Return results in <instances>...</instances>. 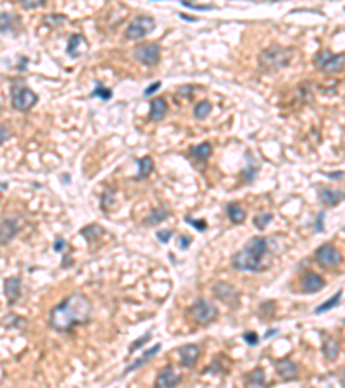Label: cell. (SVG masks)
I'll return each mask as SVG.
<instances>
[{"label":"cell","instance_id":"obj_1","mask_svg":"<svg viewBox=\"0 0 345 388\" xmlns=\"http://www.w3.org/2000/svg\"><path fill=\"white\" fill-rule=\"evenodd\" d=\"M92 319V304L83 293H74L59 302L50 310L49 323L57 332H71L74 326L90 323Z\"/></svg>","mask_w":345,"mask_h":388},{"label":"cell","instance_id":"obj_2","mask_svg":"<svg viewBox=\"0 0 345 388\" xmlns=\"http://www.w3.org/2000/svg\"><path fill=\"white\" fill-rule=\"evenodd\" d=\"M268 254V240L262 237H254L247 242L231 257V268L236 271L256 273L266 269L264 257Z\"/></svg>","mask_w":345,"mask_h":388},{"label":"cell","instance_id":"obj_3","mask_svg":"<svg viewBox=\"0 0 345 388\" xmlns=\"http://www.w3.org/2000/svg\"><path fill=\"white\" fill-rule=\"evenodd\" d=\"M293 49L290 47H282L278 43H273L268 49H264L259 54V67L264 73H273L282 67H287L292 60Z\"/></svg>","mask_w":345,"mask_h":388},{"label":"cell","instance_id":"obj_4","mask_svg":"<svg viewBox=\"0 0 345 388\" xmlns=\"http://www.w3.org/2000/svg\"><path fill=\"white\" fill-rule=\"evenodd\" d=\"M38 102V95L25 85H12L11 88V104L16 111L28 112Z\"/></svg>","mask_w":345,"mask_h":388},{"label":"cell","instance_id":"obj_5","mask_svg":"<svg viewBox=\"0 0 345 388\" xmlns=\"http://www.w3.org/2000/svg\"><path fill=\"white\" fill-rule=\"evenodd\" d=\"M188 312H190L192 318L202 326L211 325V323L218 318V309H216V305H212V304L205 299L195 300V302L192 304L190 309H188Z\"/></svg>","mask_w":345,"mask_h":388},{"label":"cell","instance_id":"obj_6","mask_svg":"<svg viewBox=\"0 0 345 388\" xmlns=\"http://www.w3.org/2000/svg\"><path fill=\"white\" fill-rule=\"evenodd\" d=\"M314 62L323 73H338L345 66V54H333L324 49L316 54Z\"/></svg>","mask_w":345,"mask_h":388},{"label":"cell","instance_id":"obj_7","mask_svg":"<svg viewBox=\"0 0 345 388\" xmlns=\"http://www.w3.org/2000/svg\"><path fill=\"white\" fill-rule=\"evenodd\" d=\"M155 29V21L150 16H137L131 19V23L126 28V38L130 40H140L144 36L150 35Z\"/></svg>","mask_w":345,"mask_h":388},{"label":"cell","instance_id":"obj_8","mask_svg":"<svg viewBox=\"0 0 345 388\" xmlns=\"http://www.w3.org/2000/svg\"><path fill=\"white\" fill-rule=\"evenodd\" d=\"M135 60H138L140 64L145 66H155L161 60V47L159 43L150 42V43H140L135 47L133 50Z\"/></svg>","mask_w":345,"mask_h":388},{"label":"cell","instance_id":"obj_9","mask_svg":"<svg viewBox=\"0 0 345 388\" xmlns=\"http://www.w3.org/2000/svg\"><path fill=\"white\" fill-rule=\"evenodd\" d=\"M316 262L321 268H337L342 262V255L333 244H323L314 254Z\"/></svg>","mask_w":345,"mask_h":388},{"label":"cell","instance_id":"obj_10","mask_svg":"<svg viewBox=\"0 0 345 388\" xmlns=\"http://www.w3.org/2000/svg\"><path fill=\"white\" fill-rule=\"evenodd\" d=\"M212 293L218 297L221 302L228 304V305H236L238 304V292L235 290V286L230 283L219 281L212 286Z\"/></svg>","mask_w":345,"mask_h":388},{"label":"cell","instance_id":"obj_11","mask_svg":"<svg viewBox=\"0 0 345 388\" xmlns=\"http://www.w3.org/2000/svg\"><path fill=\"white\" fill-rule=\"evenodd\" d=\"M181 378L174 373L172 367H164L157 373L155 378V388H176Z\"/></svg>","mask_w":345,"mask_h":388},{"label":"cell","instance_id":"obj_12","mask_svg":"<svg viewBox=\"0 0 345 388\" xmlns=\"http://www.w3.org/2000/svg\"><path fill=\"white\" fill-rule=\"evenodd\" d=\"M300 286H302L304 293H316L324 286V279L319 275H316V273H306L302 276Z\"/></svg>","mask_w":345,"mask_h":388},{"label":"cell","instance_id":"obj_13","mask_svg":"<svg viewBox=\"0 0 345 388\" xmlns=\"http://www.w3.org/2000/svg\"><path fill=\"white\" fill-rule=\"evenodd\" d=\"M180 356H181V364L187 367H192L197 364L199 356H201V349L195 343H188V345L180 349Z\"/></svg>","mask_w":345,"mask_h":388},{"label":"cell","instance_id":"obj_14","mask_svg":"<svg viewBox=\"0 0 345 388\" xmlns=\"http://www.w3.org/2000/svg\"><path fill=\"white\" fill-rule=\"evenodd\" d=\"M276 367V373L283 378V380H295L297 378V364L292 362L290 359H282V360H276L275 362Z\"/></svg>","mask_w":345,"mask_h":388},{"label":"cell","instance_id":"obj_15","mask_svg":"<svg viewBox=\"0 0 345 388\" xmlns=\"http://www.w3.org/2000/svg\"><path fill=\"white\" fill-rule=\"evenodd\" d=\"M16 233H18V222L14 219H4L2 226H0V242H2V245L11 244V240L16 237Z\"/></svg>","mask_w":345,"mask_h":388},{"label":"cell","instance_id":"obj_16","mask_svg":"<svg viewBox=\"0 0 345 388\" xmlns=\"http://www.w3.org/2000/svg\"><path fill=\"white\" fill-rule=\"evenodd\" d=\"M4 290H5V297H7V302L14 304L19 299V293H21V279L16 278V276L7 278L4 283Z\"/></svg>","mask_w":345,"mask_h":388},{"label":"cell","instance_id":"obj_17","mask_svg":"<svg viewBox=\"0 0 345 388\" xmlns=\"http://www.w3.org/2000/svg\"><path fill=\"white\" fill-rule=\"evenodd\" d=\"M245 161H247V166H245V169L242 171V180L245 181L247 185H250L254 180H256V174H257V171H259V166H257L256 159H254L252 154H250L249 150L245 152Z\"/></svg>","mask_w":345,"mask_h":388},{"label":"cell","instance_id":"obj_18","mask_svg":"<svg viewBox=\"0 0 345 388\" xmlns=\"http://www.w3.org/2000/svg\"><path fill=\"white\" fill-rule=\"evenodd\" d=\"M168 112V102L164 99H152L150 100V111H148V117L152 121H161Z\"/></svg>","mask_w":345,"mask_h":388},{"label":"cell","instance_id":"obj_19","mask_svg":"<svg viewBox=\"0 0 345 388\" xmlns=\"http://www.w3.org/2000/svg\"><path fill=\"white\" fill-rule=\"evenodd\" d=\"M226 214H228L230 221L233 224H242L245 221V211H243L238 202H231V204L226 205Z\"/></svg>","mask_w":345,"mask_h":388},{"label":"cell","instance_id":"obj_20","mask_svg":"<svg viewBox=\"0 0 345 388\" xmlns=\"http://www.w3.org/2000/svg\"><path fill=\"white\" fill-rule=\"evenodd\" d=\"M190 154L199 161H207L212 154V145L209 141H202V143L190 147Z\"/></svg>","mask_w":345,"mask_h":388},{"label":"cell","instance_id":"obj_21","mask_svg":"<svg viewBox=\"0 0 345 388\" xmlns=\"http://www.w3.org/2000/svg\"><path fill=\"white\" fill-rule=\"evenodd\" d=\"M137 164H138L137 180H144V178H147L148 174H150L152 171H154V159H152V157H148V155H145V157L138 159Z\"/></svg>","mask_w":345,"mask_h":388},{"label":"cell","instance_id":"obj_22","mask_svg":"<svg viewBox=\"0 0 345 388\" xmlns=\"http://www.w3.org/2000/svg\"><path fill=\"white\" fill-rule=\"evenodd\" d=\"M319 200L324 205H337L340 202V194L333 188H321L319 190Z\"/></svg>","mask_w":345,"mask_h":388},{"label":"cell","instance_id":"obj_23","mask_svg":"<svg viewBox=\"0 0 345 388\" xmlns=\"http://www.w3.org/2000/svg\"><path fill=\"white\" fill-rule=\"evenodd\" d=\"M81 235H83L88 242H95L97 238L104 235V228L93 222V224H90V226H85V228L81 229Z\"/></svg>","mask_w":345,"mask_h":388},{"label":"cell","instance_id":"obj_24","mask_svg":"<svg viewBox=\"0 0 345 388\" xmlns=\"http://www.w3.org/2000/svg\"><path fill=\"white\" fill-rule=\"evenodd\" d=\"M211 112H212V104L209 102V100H201L199 104H195V107H194V116H195V119L204 121L205 117H207Z\"/></svg>","mask_w":345,"mask_h":388},{"label":"cell","instance_id":"obj_25","mask_svg":"<svg viewBox=\"0 0 345 388\" xmlns=\"http://www.w3.org/2000/svg\"><path fill=\"white\" fill-rule=\"evenodd\" d=\"M81 43H86V40H85L83 35H80V33H76V35H71L69 36V43H67V55H74L78 57L80 55V52H78V47L81 45Z\"/></svg>","mask_w":345,"mask_h":388},{"label":"cell","instance_id":"obj_26","mask_svg":"<svg viewBox=\"0 0 345 388\" xmlns=\"http://www.w3.org/2000/svg\"><path fill=\"white\" fill-rule=\"evenodd\" d=\"M342 295H344V292H342V290H338V292L335 293L333 297H330L326 302H323L319 307H316V310H314V312H316V314H323V312H326V310H331L335 305H338V302L342 300Z\"/></svg>","mask_w":345,"mask_h":388},{"label":"cell","instance_id":"obj_27","mask_svg":"<svg viewBox=\"0 0 345 388\" xmlns=\"http://www.w3.org/2000/svg\"><path fill=\"white\" fill-rule=\"evenodd\" d=\"M338 352H340V347H338V343L335 342L333 338H326L323 343V354L326 359H335V357L338 356Z\"/></svg>","mask_w":345,"mask_h":388},{"label":"cell","instance_id":"obj_28","mask_svg":"<svg viewBox=\"0 0 345 388\" xmlns=\"http://www.w3.org/2000/svg\"><path fill=\"white\" fill-rule=\"evenodd\" d=\"M169 216V212L166 209H152L148 218L145 219V224L152 226V224H157V222H162L166 218Z\"/></svg>","mask_w":345,"mask_h":388},{"label":"cell","instance_id":"obj_29","mask_svg":"<svg viewBox=\"0 0 345 388\" xmlns=\"http://www.w3.org/2000/svg\"><path fill=\"white\" fill-rule=\"evenodd\" d=\"M90 97H100L102 100H111L113 99V90L111 88H106L104 85H100V83H97L95 88H93V92L90 93Z\"/></svg>","mask_w":345,"mask_h":388},{"label":"cell","instance_id":"obj_30","mask_svg":"<svg viewBox=\"0 0 345 388\" xmlns=\"http://www.w3.org/2000/svg\"><path fill=\"white\" fill-rule=\"evenodd\" d=\"M273 219V214L271 212H266V214H259L254 218V226L259 229H264L266 226H268V222Z\"/></svg>","mask_w":345,"mask_h":388},{"label":"cell","instance_id":"obj_31","mask_svg":"<svg viewBox=\"0 0 345 388\" xmlns=\"http://www.w3.org/2000/svg\"><path fill=\"white\" fill-rule=\"evenodd\" d=\"M183 7L187 9H194V11H212L214 5H202V4H194V2H187V0H181L180 2Z\"/></svg>","mask_w":345,"mask_h":388},{"label":"cell","instance_id":"obj_32","mask_svg":"<svg viewBox=\"0 0 345 388\" xmlns=\"http://www.w3.org/2000/svg\"><path fill=\"white\" fill-rule=\"evenodd\" d=\"M150 333H145V335H142L140 338H137L135 342H131V345H130V352H135V350H138L140 349L142 345H145V343L150 340Z\"/></svg>","mask_w":345,"mask_h":388},{"label":"cell","instance_id":"obj_33","mask_svg":"<svg viewBox=\"0 0 345 388\" xmlns=\"http://www.w3.org/2000/svg\"><path fill=\"white\" fill-rule=\"evenodd\" d=\"M45 5V0H23L21 7L23 9H38Z\"/></svg>","mask_w":345,"mask_h":388},{"label":"cell","instance_id":"obj_34","mask_svg":"<svg viewBox=\"0 0 345 388\" xmlns=\"http://www.w3.org/2000/svg\"><path fill=\"white\" fill-rule=\"evenodd\" d=\"M185 221L188 222V224H192L195 229H199V231H205L207 229V224H205V221H199V219H192L190 216H185Z\"/></svg>","mask_w":345,"mask_h":388},{"label":"cell","instance_id":"obj_35","mask_svg":"<svg viewBox=\"0 0 345 388\" xmlns=\"http://www.w3.org/2000/svg\"><path fill=\"white\" fill-rule=\"evenodd\" d=\"M162 86V82L161 80H157V82H152L150 85L147 86V88L144 90V97H150V95H154L155 92H157L159 88Z\"/></svg>","mask_w":345,"mask_h":388},{"label":"cell","instance_id":"obj_36","mask_svg":"<svg viewBox=\"0 0 345 388\" xmlns=\"http://www.w3.org/2000/svg\"><path fill=\"white\" fill-rule=\"evenodd\" d=\"M155 237H157V240L161 242V244H168L169 238L172 237V231H171V229H162V231H157V235H155Z\"/></svg>","mask_w":345,"mask_h":388},{"label":"cell","instance_id":"obj_37","mask_svg":"<svg viewBox=\"0 0 345 388\" xmlns=\"http://www.w3.org/2000/svg\"><path fill=\"white\" fill-rule=\"evenodd\" d=\"M243 340H245V342L249 343V345H252V347L259 343V336H257L254 332H245V333H243Z\"/></svg>","mask_w":345,"mask_h":388},{"label":"cell","instance_id":"obj_38","mask_svg":"<svg viewBox=\"0 0 345 388\" xmlns=\"http://www.w3.org/2000/svg\"><path fill=\"white\" fill-rule=\"evenodd\" d=\"M113 194H114L113 190H107L106 194L102 195V211H104V209H106V211H107V207H109V204L114 200V195H113Z\"/></svg>","mask_w":345,"mask_h":388},{"label":"cell","instance_id":"obj_39","mask_svg":"<svg viewBox=\"0 0 345 388\" xmlns=\"http://www.w3.org/2000/svg\"><path fill=\"white\" fill-rule=\"evenodd\" d=\"M11 14H7V12H2V33H5L9 28H11Z\"/></svg>","mask_w":345,"mask_h":388},{"label":"cell","instance_id":"obj_40","mask_svg":"<svg viewBox=\"0 0 345 388\" xmlns=\"http://www.w3.org/2000/svg\"><path fill=\"white\" fill-rule=\"evenodd\" d=\"M190 244H192V238L188 237V235H181V237L178 238V245H180V249H187Z\"/></svg>","mask_w":345,"mask_h":388},{"label":"cell","instance_id":"obj_41","mask_svg":"<svg viewBox=\"0 0 345 388\" xmlns=\"http://www.w3.org/2000/svg\"><path fill=\"white\" fill-rule=\"evenodd\" d=\"M323 219H324V212H319V214H317V218H316V226H314L317 233H321V231H323V229H324V226H323Z\"/></svg>","mask_w":345,"mask_h":388},{"label":"cell","instance_id":"obj_42","mask_svg":"<svg viewBox=\"0 0 345 388\" xmlns=\"http://www.w3.org/2000/svg\"><path fill=\"white\" fill-rule=\"evenodd\" d=\"M252 376H250V380L254 381V383H259L261 385L262 383V371L261 369H256L254 373H250Z\"/></svg>","mask_w":345,"mask_h":388},{"label":"cell","instance_id":"obj_43","mask_svg":"<svg viewBox=\"0 0 345 388\" xmlns=\"http://www.w3.org/2000/svg\"><path fill=\"white\" fill-rule=\"evenodd\" d=\"M64 247H66V240H64V238H57L56 244H54V250H56V252H62Z\"/></svg>","mask_w":345,"mask_h":388},{"label":"cell","instance_id":"obj_44","mask_svg":"<svg viewBox=\"0 0 345 388\" xmlns=\"http://www.w3.org/2000/svg\"><path fill=\"white\" fill-rule=\"evenodd\" d=\"M9 135V130H7V124H2V143L5 141V138H7Z\"/></svg>","mask_w":345,"mask_h":388},{"label":"cell","instance_id":"obj_45","mask_svg":"<svg viewBox=\"0 0 345 388\" xmlns=\"http://www.w3.org/2000/svg\"><path fill=\"white\" fill-rule=\"evenodd\" d=\"M328 178H344V173L342 171H338V173H326Z\"/></svg>","mask_w":345,"mask_h":388},{"label":"cell","instance_id":"obj_46","mask_svg":"<svg viewBox=\"0 0 345 388\" xmlns=\"http://www.w3.org/2000/svg\"><path fill=\"white\" fill-rule=\"evenodd\" d=\"M178 16H180L181 19H187V21H197V19H195V18H188L187 14H178Z\"/></svg>","mask_w":345,"mask_h":388},{"label":"cell","instance_id":"obj_47","mask_svg":"<svg viewBox=\"0 0 345 388\" xmlns=\"http://www.w3.org/2000/svg\"><path fill=\"white\" fill-rule=\"evenodd\" d=\"M273 335H276V330H269V332L266 333V338H269V336H273Z\"/></svg>","mask_w":345,"mask_h":388},{"label":"cell","instance_id":"obj_48","mask_svg":"<svg viewBox=\"0 0 345 388\" xmlns=\"http://www.w3.org/2000/svg\"><path fill=\"white\" fill-rule=\"evenodd\" d=\"M344 378H345V373H344Z\"/></svg>","mask_w":345,"mask_h":388},{"label":"cell","instance_id":"obj_49","mask_svg":"<svg viewBox=\"0 0 345 388\" xmlns=\"http://www.w3.org/2000/svg\"><path fill=\"white\" fill-rule=\"evenodd\" d=\"M344 323H345V321H344Z\"/></svg>","mask_w":345,"mask_h":388}]
</instances>
